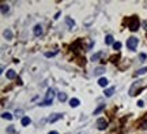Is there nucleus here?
<instances>
[{
	"label": "nucleus",
	"instance_id": "1",
	"mask_svg": "<svg viewBox=\"0 0 147 134\" xmlns=\"http://www.w3.org/2000/svg\"><path fill=\"white\" fill-rule=\"evenodd\" d=\"M53 97H55V90H53L52 88H49L48 92H46V97H45V100H44L40 105H42V107L51 105V104H52V101H53Z\"/></svg>",
	"mask_w": 147,
	"mask_h": 134
},
{
	"label": "nucleus",
	"instance_id": "2",
	"mask_svg": "<svg viewBox=\"0 0 147 134\" xmlns=\"http://www.w3.org/2000/svg\"><path fill=\"white\" fill-rule=\"evenodd\" d=\"M139 25H140V22H139L138 17H131L128 19V27H129L131 31H136L139 29Z\"/></svg>",
	"mask_w": 147,
	"mask_h": 134
},
{
	"label": "nucleus",
	"instance_id": "3",
	"mask_svg": "<svg viewBox=\"0 0 147 134\" xmlns=\"http://www.w3.org/2000/svg\"><path fill=\"white\" fill-rule=\"evenodd\" d=\"M138 38L136 37H129L128 40H127V48L131 49V51H135L136 49V47H138Z\"/></svg>",
	"mask_w": 147,
	"mask_h": 134
},
{
	"label": "nucleus",
	"instance_id": "4",
	"mask_svg": "<svg viewBox=\"0 0 147 134\" xmlns=\"http://www.w3.org/2000/svg\"><path fill=\"white\" fill-rule=\"evenodd\" d=\"M95 126H97L98 130H105L106 127H108V121H106L105 118H100V119L97 121Z\"/></svg>",
	"mask_w": 147,
	"mask_h": 134
},
{
	"label": "nucleus",
	"instance_id": "5",
	"mask_svg": "<svg viewBox=\"0 0 147 134\" xmlns=\"http://www.w3.org/2000/svg\"><path fill=\"white\" fill-rule=\"evenodd\" d=\"M61 118H63L61 114H53V115H51V116L48 118V122L49 123H55V122H57L59 119H61Z\"/></svg>",
	"mask_w": 147,
	"mask_h": 134
},
{
	"label": "nucleus",
	"instance_id": "6",
	"mask_svg": "<svg viewBox=\"0 0 147 134\" xmlns=\"http://www.w3.org/2000/svg\"><path fill=\"white\" fill-rule=\"evenodd\" d=\"M33 33H34V36H37V37L42 36V33H44L42 26H41V25H36V26H34V29H33Z\"/></svg>",
	"mask_w": 147,
	"mask_h": 134
},
{
	"label": "nucleus",
	"instance_id": "7",
	"mask_svg": "<svg viewBox=\"0 0 147 134\" xmlns=\"http://www.w3.org/2000/svg\"><path fill=\"white\" fill-rule=\"evenodd\" d=\"M65 23H67V25L72 29V27H75V21L74 19H71L70 17H65Z\"/></svg>",
	"mask_w": 147,
	"mask_h": 134
},
{
	"label": "nucleus",
	"instance_id": "8",
	"mask_svg": "<svg viewBox=\"0 0 147 134\" xmlns=\"http://www.w3.org/2000/svg\"><path fill=\"white\" fill-rule=\"evenodd\" d=\"M104 73H105V67H102V66L97 67V68L94 70V75H101V74H104Z\"/></svg>",
	"mask_w": 147,
	"mask_h": 134
},
{
	"label": "nucleus",
	"instance_id": "9",
	"mask_svg": "<svg viewBox=\"0 0 147 134\" xmlns=\"http://www.w3.org/2000/svg\"><path fill=\"white\" fill-rule=\"evenodd\" d=\"M79 104H80V101H79L78 99H71V100H70V105H71L72 108H75V107H78Z\"/></svg>",
	"mask_w": 147,
	"mask_h": 134
},
{
	"label": "nucleus",
	"instance_id": "10",
	"mask_svg": "<svg viewBox=\"0 0 147 134\" xmlns=\"http://www.w3.org/2000/svg\"><path fill=\"white\" fill-rule=\"evenodd\" d=\"M4 37L7 38V40H12V31L10 30V29H7V30H4Z\"/></svg>",
	"mask_w": 147,
	"mask_h": 134
},
{
	"label": "nucleus",
	"instance_id": "11",
	"mask_svg": "<svg viewBox=\"0 0 147 134\" xmlns=\"http://www.w3.org/2000/svg\"><path fill=\"white\" fill-rule=\"evenodd\" d=\"M15 77H16V73L14 71V70H8L7 71V78L8 80H14Z\"/></svg>",
	"mask_w": 147,
	"mask_h": 134
},
{
	"label": "nucleus",
	"instance_id": "12",
	"mask_svg": "<svg viewBox=\"0 0 147 134\" xmlns=\"http://www.w3.org/2000/svg\"><path fill=\"white\" fill-rule=\"evenodd\" d=\"M31 123V119L29 116H24V118H22V126H29Z\"/></svg>",
	"mask_w": 147,
	"mask_h": 134
},
{
	"label": "nucleus",
	"instance_id": "13",
	"mask_svg": "<svg viewBox=\"0 0 147 134\" xmlns=\"http://www.w3.org/2000/svg\"><path fill=\"white\" fill-rule=\"evenodd\" d=\"M105 44H106V45H110V44H114V43H113V37H112L110 34H108V36H106V37H105Z\"/></svg>",
	"mask_w": 147,
	"mask_h": 134
},
{
	"label": "nucleus",
	"instance_id": "14",
	"mask_svg": "<svg viewBox=\"0 0 147 134\" xmlns=\"http://www.w3.org/2000/svg\"><path fill=\"white\" fill-rule=\"evenodd\" d=\"M114 90H116L114 88H109V89H105V96H106V97H110L112 94L114 93Z\"/></svg>",
	"mask_w": 147,
	"mask_h": 134
},
{
	"label": "nucleus",
	"instance_id": "15",
	"mask_svg": "<svg viewBox=\"0 0 147 134\" xmlns=\"http://www.w3.org/2000/svg\"><path fill=\"white\" fill-rule=\"evenodd\" d=\"M57 99H59V101H61V103H63V101H65V100H67V94H65V93H59V94H57Z\"/></svg>",
	"mask_w": 147,
	"mask_h": 134
},
{
	"label": "nucleus",
	"instance_id": "16",
	"mask_svg": "<svg viewBox=\"0 0 147 134\" xmlns=\"http://www.w3.org/2000/svg\"><path fill=\"white\" fill-rule=\"evenodd\" d=\"M8 11H10V7H8V4H4V3H3V4H2V14L6 15Z\"/></svg>",
	"mask_w": 147,
	"mask_h": 134
},
{
	"label": "nucleus",
	"instance_id": "17",
	"mask_svg": "<svg viewBox=\"0 0 147 134\" xmlns=\"http://www.w3.org/2000/svg\"><path fill=\"white\" fill-rule=\"evenodd\" d=\"M98 85L102 86V88H105V86L108 85V80H106V78H100V81H98Z\"/></svg>",
	"mask_w": 147,
	"mask_h": 134
},
{
	"label": "nucleus",
	"instance_id": "18",
	"mask_svg": "<svg viewBox=\"0 0 147 134\" xmlns=\"http://www.w3.org/2000/svg\"><path fill=\"white\" fill-rule=\"evenodd\" d=\"M146 73H147V67H143V68L138 70V71L135 73V77H138V75H142V74H146Z\"/></svg>",
	"mask_w": 147,
	"mask_h": 134
},
{
	"label": "nucleus",
	"instance_id": "19",
	"mask_svg": "<svg viewBox=\"0 0 147 134\" xmlns=\"http://www.w3.org/2000/svg\"><path fill=\"white\" fill-rule=\"evenodd\" d=\"M101 56H102V52H97V53H94L93 56H91V60H93V62H95V60L100 59Z\"/></svg>",
	"mask_w": 147,
	"mask_h": 134
},
{
	"label": "nucleus",
	"instance_id": "20",
	"mask_svg": "<svg viewBox=\"0 0 147 134\" xmlns=\"http://www.w3.org/2000/svg\"><path fill=\"white\" fill-rule=\"evenodd\" d=\"M105 108V104H101V105H98L95 109H94V115H97V114H100L101 111H102V109Z\"/></svg>",
	"mask_w": 147,
	"mask_h": 134
},
{
	"label": "nucleus",
	"instance_id": "21",
	"mask_svg": "<svg viewBox=\"0 0 147 134\" xmlns=\"http://www.w3.org/2000/svg\"><path fill=\"white\" fill-rule=\"evenodd\" d=\"M2 116L4 118V119H8V121H11V119H12V115H11L10 112H3Z\"/></svg>",
	"mask_w": 147,
	"mask_h": 134
},
{
	"label": "nucleus",
	"instance_id": "22",
	"mask_svg": "<svg viewBox=\"0 0 147 134\" xmlns=\"http://www.w3.org/2000/svg\"><path fill=\"white\" fill-rule=\"evenodd\" d=\"M55 55H57V51H53V52H45V56H46V58H52V56H55Z\"/></svg>",
	"mask_w": 147,
	"mask_h": 134
},
{
	"label": "nucleus",
	"instance_id": "23",
	"mask_svg": "<svg viewBox=\"0 0 147 134\" xmlns=\"http://www.w3.org/2000/svg\"><path fill=\"white\" fill-rule=\"evenodd\" d=\"M113 48L116 49V51H119V49L121 48V43H119V41H117V43H114V44H113Z\"/></svg>",
	"mask_w": 147,
	"mask_h": 134
},
{
	"label": "nucleus",
	"instance_id": "24",
	"mask_svg": "<svg viewBox=\"0 0 147 134\" xmlns=\"http://www.w3.org/2000/svg\"><path fill=\"white\" fill-rule=\"evenodd\" d=\"M7 133H10V134H12V133H15V129L12 127V126H10V127L7 129Z\"/></svg>",
	"mask_w": 147,
	"mask_h": 134
},
{
	"label": "nucleus",
	"instance_id": "25",
	"mask_svg": "<svg viewBox=\"0 0 147 134\" xmlns=\"http://www.w3.org/2000/svg\"><path fill=\"white\" fill-rule=\"evenodd\" d=\"M138 105H139V107H143V105H144V103H143L142 100H139V101H138Z\"/></svg>",
	"mask_w": 147,
	"mask_h": 134
},
{
	"label": "nucleus",
	"instance_id": "26",
	"mask_svg": "<svg viewBox=\"0 0 147 134\" xmlns=\"http://www.w3.org/2000/svg\"><path fill=\"white\" fill-rule=\"evenodd\" d=\"M15 115H16V116H21V115H22V111H21V109H19V111H18V109H16V112H15Z\"/></svg>",
	"mask_w": 147,
	"mask_h": 134
},
{
	"label": "nucleus",
	"instance_id": "27",
	"mask_svg": "<svg viewBox=\"0 0 147 134\" xmlns=\"http://www.w3.org/2000/svg\"><path fill=\"white\" fill-rule=\"evenodd\" d=\"M140 59H142V62L146 59V55H144V53H140Z\"/></svg>",
	"mask_w": 147,
	"mask_h": 134
},
{
	"label": "nucleus",
	"instance_id": "28",
	"mask_svg": "<svg viewBox=\"0 0 147 134\" xmlns=\"http://www.w3.org/2000/svg\"><path fill=\"white\" fill-rule=\"evenodd\" d=\"M143 26H144V29L147 30V19H146V21H143Z\"/></svg>",
	"mask_w": 147,
	"mask_h": 134
},
{
	"label": "nucleus",
	"instance_id": "29",
	"mask_svg": "<svg viewBox=\"0 0 147 134\" xmlns=\"http://www.w3.org/2000/svg\"><path fill=\"white\" fill-rule=\"evenodd\" d=\"M48 134H59L57 131H51V133H48Z\"/></svg>",
	"mask_w": 147,
	"mask_h": 134
}]
</instances>
